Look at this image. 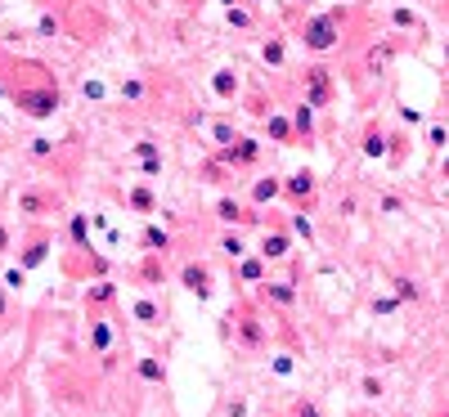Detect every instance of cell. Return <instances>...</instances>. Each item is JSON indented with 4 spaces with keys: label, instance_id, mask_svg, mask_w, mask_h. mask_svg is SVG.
<instances>
[{
    "label": "cell",
    "instance_id": "cell-43",
    "mask_svg": "<svg viewBox=\"0 0 449 417\" xmlns=\"http://www.w3.org/2000/svg\"><path fill=\"white\" fill-rule=\"evenodd\" d=\"M18 206H23V211H41V206H45V198H41V193H23V198H18Z\"/></svg>",
    "mask_w": 449,
    "mask_h": 417
},
{
    "label": "cell",
    "instance_id": "cell-33",
    "mask_svg": "<svg viewBox=\"0 0 449 417\" xmlns=\"http://www.w3.org/2000/svg\"><path fill=\"white\" fill-rule=\"evenodd\" d=\"M369 310L378 314V318H391V314H400V310H405V305H400V297H395V292H378V297L369 301Z\"/></svg>",
    "mask_w": 449,
    "mask_h": 417
},
{
    "label": "cell",
    "instance_id": "cell-10",
    "mask_svg": "<svg viewBox=\"0 0 449 417\" xmlns=\"http://www.w3.org/2000/svg\"><path fill=\"white\" fill-rule=\"evenodd\" d=\"M176 283L189 292V297H198V301H207L211 292H216V274H211V265L207 261H185L176 269Z\"/></svg>",
    "mask_w": 449,
    "mask_h": 417
},
{
    "label": "cell",
    "instance_id": "cell-46",
    "mask_svg": "<svg viewBox=\"0 0 449 417\" xmlns=\"http://www.w3.org/2000/svg\"><path fill=\"white\" fill-rule=\"evenodd\" d=\"M36 32H41V36H59V18L41 14V23H36Z\"/></svg>",
    "mask_w": 449,
    "mask_h": 417
},
{
    "label": "cell",
    "instance_id": "cell-13",
    "mask_svg": "<svg viewBox=\"0 0 449 417\" xmlns=\"http://www.w3.org/2000/svg\"><path fill=\"white\" fill-rule=\"evenodd\" d=\"M386 18H391V27H395L400 36H414L418 45L431 36V32H427V18H422L418 9H409V5H391V9H386Z\"/></svg>",
    "mask_w": 449,
    "mask_h": 417
},
{
    "label": "cell",
    "instance_id": "cell-22",
    "mask_svg": "<svg viewBox=\"0 0 449 417\" xmlns=\"http://www.w3.org/2000/svg\"><path fill=\"white\" fill-rule=\"evenodd\" d=\"M216 251H221V256H225V261H229V265H234V261H242V256H247V238H242V234H238V229H225V234H221V238H216Z\"/></svg>",
    "mask_w": 449,
    "mask_h": 417
},
{
    "label": "cell",
    "instance_id": "cell-23",
    "mask_svg": "<svg viewBox=\"0 0 449 417\" xmlns=\"http://www.w3.org/2000/svg\"><path fill=\"white\" fill-rule=\"evenodd\" d=\"M117 301V283L113 278H99L94 287H86V310H108Z\"/></svg>",
    "mask_w": 449,
    "mask_h": 417
},
{
    "label": "cell",
    "instance_id": "cell-55",
    "mask_svg": "<svg viewBox=\"0 0 449 417\" xmlns=\"http://www.w3.org/2000/svg\"><path fill=\"white\" fill-rule=\"evenodd\" d=\"M242 5H252V9H257V5H265V0H242Z\"/></svg>",
    "mask_w": 449,
    "mask_h": 417
},
{
    "label": "cell",
    "instance_id": "cell-44",
    "mask_svg": "<svg viewBox=\"0 0 449 417\" xmlns=\"http://www.w3.org/2000/svg\"><path fill=\"white\" fill-rule=\"evenodd\" d=\"M135 157H140V162H144V157H162V149H157L153 139H140L135 144Z\"/></svg>",
    "mask_w": 449,
    "mask_h": 417
},
{
    "label": "cell",
    "instance_id": "cell-27",
    "mask_svg": "<svg viewBox=\"0 0 449 417\" xmlns=\"http://www.w3.org/2000/svg\"><path fill=\"white\" fill-rule=\"evenodd\" d=\"M238 108H242V113H252V117H270L274 113V99H270V94H265V90H247V94H242V99H238Z\"/></svg>",
    "mask_w": 449,
    "mask_h": 417
},
{
    "label": "cell",
    "instance_id": "cell-29",
    "mask_svg": "<svg viewBox=\"0 0 449 417\" xmlns=\"http://www.w3.org/2000/svg\"><path fill=\"white\" fill-rule=\"evenodd\" d=\"M391 292L400 297V305H418L422 301V283H418V278H409V274H395L391 278Z\"/></svg>",
    "mask_w": 449,
    "mask_h": 417
},
{
    "label": "cell",
    "instance_id": "cell-7",
    "mask_svg": "<svg viewBox=\"0 0 449 417\" xmlns=\"http://www.w3.org/2000/svg\"><path fill=\"white\" fill-rule=\"evenodd\" d=\"M257 301H261L270 314H293L297 301H301L297 278H265V283L257 287Z\"/></svg>",
    "mask_w": 449,
    "mask_h": 417
},
{
    "label": "cell",
    "instance_id": "cell-41",
    "mask_svg": "<svg viewBox=\"0 0 449 417\" xmlns=\"http://www.w3.org/2000/svg\"><path fill=\"white\" fill-rule=\"evenodd\" d=\"M359 395L364 399H382L386 395V382H382V377H373V373H364L359 377Z\"/></svg>",
    "mask_w": 449,
    "mask_h": 417
},
{
    "label": "cell",
    "instance_id": "cell-51",
    "mask_svg": "<svg viewBox=\"0 0 449 417\" xmlns=\"http://www.w3.org/2000/svg\"><path fill=\"white\" fill-rule=\"evenodd\" d=\"M0 251H9V229L0 225Z\"/></svg>",
    "mask_w": 449,
    "mask_h": 417
},
{
    "label": "cell",
    "instance_id": "cell-28",
    "mask_svg": "<svg viewBox=\"0 0 449 417\" xmlns=\"http://www.w3.org/2000/svg\"><path fill=\"white\" fill-rule=\"evenodd\" d=\"M126 206H130V211H140V216H157V198H153V189H144V184L126 189Z\"/></svg>",
    "mask_w": 449,
    "mask_h": 417
},
{
    "label": "cell",
    "instance_id": "cell-40",
    "mask_svg": "<svg viewBox=\"0 0 449 417\" xmlns=\"http://www.w3.org/2000/svg\"><path fill=\"white\" fill-rule=\"evenodd\" d=\"M144 94H149V85H144V77H126V81H121V99H126V104H140Z\"/></svg>",
    "mask_w": 449,
    "mask_h": 417
},
{
    "label": "cell",
    "instance_id": "cell-30",
    "mask_svg": "<svg viewBox=\"0 0 449 417\" xmlns=\"http://www.w3.org/2000/svg\"><path fill=\"white\" fill-rule=\"evenodd\" d=\"M409 149H414V139H409V130H391V144H386V166H405Z\"/></svg>",
    "mask_w": 449,
    "mask_h": 417
},
{
    "label": "cell",
    "instance_id": "cell-53",
    "mask_svg": "<svg viewBox=\"0 0 449 417\" xmlns=\"http://www.w3.org/2000/svg\"><path fill=\"white\" fill-rule=\"evenodd\" d=\"M0 318H5V283H0Z\"/></svg>",
    "mask_w": 449,
    "mask_h": 417
},
{
    "label": "cell",
    "instance_id": "cell-12",
    "mask_svg": "<svg viewBox=\"0 0 449 417\" xmlns=\"http://www.w3.org/2000/svg\"><path fill=\"white\" fill-rule=\"evenodd\" d=\"M270 278V261L261 251H247L242 261H234V287H261Z\"/></svg>",
    "mask_w": 449,
    "mask_h": 417
},
{
    "label": "cell",
    "instance_id": "cell-15",
    "mask_svg": "<svg viewBox=\"0 0 449 417\" xmlns=\"http://www.w3.org/2000/svg\"><path fill=\"white\" fill-rule=\"evenodd\" d=\"M130 318H135L140 328H162L166 323V305L157 297H135L130 301Z\"/></svg>",
    "mask_w": 449,
    "mask_h": 417
},
{
    "label": "cell",
    "instance_id": "cell-42",
    "mask_svg": "<svg viewBox=\"0 0 449 417\" xmlns=\"http://www.w3.org/2000/svg\"><path fill=\"white\" fill-rule=\"evenodd\" d=\"M0 283H5L9 292H23V287H27V269H23V265H18V269H5V278H0Z\"/></svg>",
    "mask_w": 449,
    "mask_h": 417
},
{
    "label": "cell",
    "instance_id": "cell-52",
    "mask_svg": "<svg viewBox=\"0 0 449 417\" xmlns=\"http://www.w3.org/2000/svg\"><path fill=\"white\" fill-rule=\"evenodd\" d=\"M293 5H297V9H314V0H293Z\"/></svg>",
    "mask_w": 449,
    "mask_h": 417
},
{
    "label": "cell",
    "instance_id": "cell-21",
    "mask_svg": "<svg viewBox=\"0 0 449 417\" xmlns=\"http://www.w3.org/2000/svg\"><path fill=\"white\" fill-rule=\"evenodd\" d=\"M261 58H265L270 72H283L288 68V41H283V36H265V41H261Z\"/></svg>",
    "mask_w": 449,
    "mask_h": 417
},
{
    "label": "cell",
    "instance_id": "cell-11",
    "mask_svg": "<svg viewBox=\"0 0 449 417\" xmlns=\"http://www.w3.org/2000/svg\"><path fill=\"white\" fill-rule=\"evenodd\" d=\"M386 144H391V130L378 117L364 121V130H359V157L364 162H386Z\"/></svg>",
    "mask_w": 449,
    "mask_h": 417
},
{
    "label": "cell",
    "instance_id": "cell-14",
    "mask_svg": "<svg viewBox=\"0 0 449 417\" xmlns=\"http://www.w3.org/2000/svg\"><path fill=\"white\" fill-rule=\"evenodd\" d=\"M211 94H216L221 104H234V108H238V99L247 94V85H242L238 68H216V72H211Z\"/></svg>",
    "mask_w": 449,
    "mask_h": 417
},
{
    "label": "cell",
    "instance_id": "cell-50",
    "mask_svg": "<svg viewBox=\"0 0 449 417\" xmlns=\"http://www.w3.org/2000/svg\"><path fill=\"white\" fill-rule=\"evenodd\" d=\"M355 206H359L355 198H342V202H337V211H342V216H355Z\"/></svg>",
    "mask_w": 449,
    "mask_h": 417
},
{
    "label": "cell",
    "instance_id": "cell-32",
    "mask_svg": "<svg viewBox=\"0 0 449 417\" xmlns=\"http://www.w3.org/2000/svg\"><path fill=\"white\" fill-rule=\"evenodd\" d=\"M45 256H50V238L45 234H36L27 247H23V269H36V265H45Z\"/></svg>",
    "mask_w": 449,
    "mask_h": 417
},
{
    "label": "cell",
    "instance_id": "cell-19",
    "mask_svg": "<svg viewBox=\"0 0 449 417\" xmlns=\"http://www.w3.org/2000/svg\"><path fill=\"white\" fill-rule=\"evenodd\" d=\"M86 337H90V350H94V354H113V341H117L113 318H104V314L90 318V332H86Z\"/></svg>",
    "mask_w": 449,
    "mask_h": 417
},
{
    "label": "cell",
    "instance_id": "cell-8",
    "mask_svg": "<svg viewBox=\"0 0 449 417\" xmlns=\"http://www.w3.org/2000/svg\"><path fill=\"white\" fill-rule=\"evenodd\" d=\"M283 198L293 202V211H314V202H319V175L314 170H293V175L283 180Z\"/></svg>",
    "mask_w": 449,
    "mask_h": 417
},
{
    "label": "cell",
    "instance_id": "cell-47",
    "mask_svg": "<svg viewBox=\"0 0 449 417\" xmlns=\"http://www.w3.org/2000/svg\"><path fill=\"white\" fill-rule=\"evenodd\" d=\"M81 94H86V99H104V81H86V85H81Z\"/></svg>",
    "mask_w": 449,
    "mask_h": 417
},
{
    "label": "cell",
    "instance_id": "cell-25",
    "mask_svg": "<svg viewBox=\"0 0 449 417\" xmlns=\"http://www.w3.org/2000/svg\"><path fill=\"white\" fill-rule=\"evenodd\" d=\"M207 135H211V149H225V144H234L242 130H238V121H234V117H216L211 126H207Z\"/></svg>",
    "mask_w": 449,
    "mask_h": 417
},
{
    "label": "cell",
    "instance_id": "cell-3",
    "mask_svg": "<svg viewBox=\"0 0 449 417\" xmlns=\"http://www.w3.org/2000/svg\"><path fill=\"white\" fill-rule=\"evenodd\" d=\"M297 90H301V99H306L310 108H333L337 99V77H333V68H324V63H310V68H301V77H297Z\"/></svg>",
    "mask_w": 449,
    "mask_h": 417
},
{
    "label": "cell",
    "instance_id": "cell-5",
    "mask_svg": "<svg viewBox=\"0 0 449 417\" xmlns=\"http://www.w3.org/2000/svg\"><path fill=\"white\" fill-rule=\"evenodd\" d=\"M400 54H405V36H400V32H386V36H378V41L359 54V63H364V72L382 77V72H391V63H395Z\"/></svg>",
    "mask_w": 449,
    "mask_h": 417
},
{
    "label": "cell",
    "instance_id": "cell-35",
    "mask_svg": "<svg viewBox=\"0 0 449 417\" xmlns=\"http://www.w3.org/2000/svg\"><path fill=\"white\" fill-rule=\"evenodd\" d=\"M288 417H324V409H319L314 395H297L293 404H288Z\"/></svg>",
    "mask_w": 449,
    "mask_h": 417
},
{
    "label": "cell",
    "instance_id": "cell-16",
    "mask_svg": "<svg viewBox=\"0 0 449 417\" xmlns=\"http://www.w3.org/2000/svg\"><path fill=\"white\" fill-rule=\"evenodd\" d=\"M247 202H252V206H274V202H283V180H278V175H261V180H252Z\"/></svg>",
    "mask_w": 449,
    "mask_h": 417
},
{
    "label": "cell",
    "instance_id": "cell-24",
    "mask_svg": "<svg viewBox=\"0 0 449 417\" xmlns=\"http://www.w3.org/2000/svg\"><path fill=\"white\" fill-rule=\"evenodd\" d=\"M140 242H144V251H153V256H166V251L176 247V242H171V234H166L162 225H144Z\"/></svg>",
    "mask_w": 449,
    "mask_h": 417
},
{
    "label": "cell",
    "instance_id": "cell-37",
    "mask_svg": "<svg viewBox=\"0 0 449 417\" xmlns=\"http://www.w3.org/2000/svg\"><path fill=\"white\" fill-rule=\"evenodd\" d=\"M229 27L252 32V27H257V9H252V5H229Z\"/></svg>",
    "mask_w": 449,
    "mask_h": 417
},
{
    "label": "cell",
    "instance_id": "cell-38",
    "mask_svg": "<svg viewBox=\"0 0 449 417\" xmlns=\"http://www.w3.org/2000/svg\"><path fill=\"white\" fill-rule=\"evenodd\" d=\"M140 278H144V283H162V278H166V269H162V256H144V265H140Z\"/></svg>",
    "mask_w": 449,
    "mask_h": 417
},
{
    "label": "cell",
    "instance_id": "cell-26",
    "mask_svg": "<svg viewBox=\"0 0 449 417\" xmlns=\"http://www.w3.org/2000/svg\"><path fill=\"white\" fill-rule=\"evenodd\" d=\"M297 359H301L297 350H274V346H270V377H278V382H288V377L297 373Z\"/></svg>",
    "mask_w": 449,
    "mask_h": 417
},
{
    "label": "cell",
    "instance_id": "cell-9",
    "mask_svg": "<svg viewBox=\"0 0 449 417\" xmlns=\"http://www.w3.org/2000/svg\"><path fill=\"white\" fill-rule=\"evenodd\" d=\"M18 108L27 117H54L59 113V85L54 81H41V85H27V90H14Z\"/></svg>",
    "mask_w": 449,
    "mask_h": 417
},
{
    "label": "cell",
    "instance_id": "cell-2",
    "mask_svg": "<svg viewBox=\"0 0 449 417\" xmlns=\"http://www.w3.org/2000/svg\"><path fill=\"white\" fill-rule=\"evenodd\" d=\"M297 41L310 54H333L346 41V9H324V14H306L297 23Z\"/></svg>",
    "mask_w": 449,
    "mask_h": 417
},
{
    "label": "cell",
    "instance_id": "cell-17",
    "mask_svg": "<svg viewBox=\"0 0 449 417\" xmlns=\"http://www.w3.org/2000/svg\"><path fill=\"white\" fill-rule=\"evenodd\" d=\"M314 113H319V108H310L306 99L293 104V130H297V144H306V149L319 139V130H314Z\"/></svg>",
    "mask_w": 449,
    "mask_h": 417
},
{
    "label": "cell",
    "instance_id": "cell-18",
    "mask_svg": "<svg viewBox=\"0 0 449 417\" xmlns=\"http://www.w3.org/2000/svg\"><path fill=\"white\" fill-rule=\"evenodd\" d=\"M265 139H274V144H297V130H293V113H283V108H274V113L265 117Z\"/></svg>",
    "mask_w": 449,
    "mask_h": 417
},
{
    "label": "cell",
    "instance_id": "cell-56",
    "mask_svg": "<svg viewBox=\"0 0 449 417\" xmlns=\"http://www.w3.org/2000/svg\"><path fill=\"white\" fill-rule=\"evenodd\" d=\"M441 170H445V180H449V157H445V166H441Z\"/></svg>",
    "mask_w": 449,
    "mask_h": 417
},
{
    "label": "cell",
    "instance_id": "cell-49",
    "mask_svg": "<svg viewBox=\"0 0 449 417\" xmlns=\"http://www.w3.org/2000/svg\"><path fill=\"white\" fill-rule=\"evenodd\" d=\"M400 117H405V121H409V126H422V121H427V117H422V113H418V108H405V113H400Z\"/></svg>",
    "mask_w": 449,
    "mask_h": 417
},
{
    "label": "cell",
    "instance_id": "cell-1",
    "mask_svg": "<svg viewBox=\"0 0 449 417\" xmlns=\"http://www.w3.org/2000/svg\"><path fill=\"white\" fill-rule=\"evenodd\" d=\"M225 323H229V337H234V346H238V350L261 354V350H270V346H274L270 310H265L261 301H247V297H242L234 310L225 314Z\"/></svg>",
    "mask_w": 449,
    "mask_h": 417
},
{
    "label": "cell",
    "instance_id": "cell-45",
    "mask_svg": "<svg viewBox=\"0 0 449 417\" xmlns=\"http://www.w3.org/2000/svg\"><path fill=\"white\" fill-rule=\"evenodd\" d=\"M140 175H162V157H144V162H140Z\"/></svg>",
    "mask_w": 449,
    "mask_h": 417
},
{
    "label": "cell",
    "instance_id": "cell-34",
    "mask_svg": "<svg viewBox=\"0 0 449 417\" xmlns=\"http://www.w3.org/2000/svg\"><path fill=\"white\" fill-rule=\"evenodd\" d=\"M405 211H409V202L400 198V193H391V189H386V193H378V216H391V220H400Z\"/></svg>",
    "mask_w": 449,
    "mask_h": 417
},
{
    "label": "cell",
    "instance_id": "cell-20",
    "mask_svg": "<svg viewBox=\"0 0 449 417\" xmlns=\"http://www.w3.org/2000/svg\"><path fill=\"white\" fill-rule=\"evenodd\" d=\"M135 377L144 386H166V363L157 359V354H140V359H135Z\"/></svg>",
    "mask_w": 449,
    "mask_h": 417
},
{
    "label": "cell",
    "instance_id": "cell-31",
    "mask_svg": "<svg viewBox=\"0 0 449 417\" xmlns=\"http://www.w3.org/2000/svg\"><path fill=\"white\" fill-rule=\"evenodd\" d=\"M283 225L293 229V238H301L306 247H314V220H310V211H293V216L283 220Z\"/></svg>",
    "mask_w": 449,
    "mask_h": 417
},
{
    "label": "cell",
    "instance_id": "cell-36",
    "mask_svg": "<svg viewBox=\"0 0 449 417\" xmlns=\"http://www.w3.org/2000/svg\"><path fill=\"white\" fill-rule=\"evenodd\" d=\"M422 144H427L431 153L449 149V126H445V121H431V126H427V135H422Z\"/></svg>",
    "mask_w": 449,
    "mask_h": 417
},
{
    "label": "cell",
    "instance_id": "cell-39",
    "mask_svg": "<svg viewBox=\"0 0 449 417\" xmlns=\"http://www.w3.org/2000/svg\"><path fill=\"white\" fill-rule=\"evenodd\" d=\"M68 234H72L77 247H90V220H86V216H72V220H68Z\"/></svg>",
    "mask_w": 449,
    "mask_h": 417
},
{
    "label": "cell",
    "instance_id": "cell-6",
    "mask_svg": "<svg viewBox=\"0 0 449 417\" xmlns=\"http://www.w3.org/2000/svg\"><path fill=\"white\" fill-rule=\"evenodd\" d=\"M257 251L265 256L270 265H278V261H293V251H297V238H293V229L283 225V220H270V225L261 229V242H257Z\"/></svg>",
    "mask_w": 449,
    "mask_h": 417
},
{
    "label": "cell",
    "instance_id": "cell-48",
    "mask_svg": "<svg viewBox=\"0 0 449 417\" xmlns=\"http://www.w3.org/2000/svg\"><path fill=\"white\" fill-rule=\"evenodd\" d=\"M32 153L36 157H50L54 153V139H32Z\"/></svg>",
    "mask_w": 449,
    "mask_h": 417
},
{
    "label": "cell",
    "instance_id": "cell-54",
    "mask_svg": "<svg viewBox=\"0 0 449 417\" xmlns=\"http://www.w3.org/2000/svg\"><path fill=\"white\" fill-rule=\"evenodd\" d=\"M431 417H449V404H441V409H436V413H431Z\"/></svg>",
    "mask_w": 449,
    "mask_h": 417
},
{
    "label": "cell",
    "instance_id": "cell-4",
    "mask_svg": "<svg viewBox=\"0 0 449 417\" xmlns=\"http://www.w3.org/2000/svg\"><path fill=\"white\" fill-rule=\"evenodd\" d=\"M261 157H265V144L257 139V135H238L234 144H225V149H216V162L229 166L238 175V170H252V166H261Z\"/></svg>",
    "mask_w": 449,
    "mask_h": 417
}]
</instances>
